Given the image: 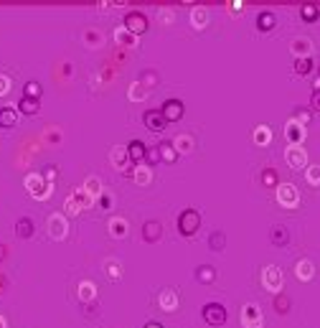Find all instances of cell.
<instances>
[{"label":"cell","mask_w":320,"mask_h":328,"mask_svg":"<svg viewBox=\"0 0 320 328\" xmlns=\"http://www.w3.org/2000/svg\"><path fill=\"white\" fill-rule=\"evenodd\" d=\"M198 227H201V214H198L193 206L183 209L181 216H178V232L186 234V237H191V234L198 232Z\"/></svg>","instance_id":"cell-1"},{"label":"cell","mask_w":320,"mask_h":328,"mask_svg":"<svg viewBox=\"0 0 320 328\" xmlns=\"http://www.w3.org/2000/svg\"><path fill=\"white\" fill-rule=\"evenodd\" d=\"M203 321L208 326H224L226 323V308L221 303H206L203 305Z\"/></svg>","instance_id":"cell-2"},{"label":"cell","mask_w":320,"mask_h":328,"mask_svg":"<svg viewBox=\"0 0 320 328\" xmlns=\"http://www.w3.org/2000/svg\"><path fill=\"white\" fill-rule=\"evenodd\" d=\"M142 125L150 130V133H163V130L168 127V120L163 117L160 109H147V112L142 115Z\"/></svg>","instance_id":"cell-3"},{"label":"cell","mask_w":320,"mask_h":328,"mask_svg":"<svg viewBox=\"0 0 320 328\" xmlns=\"http://www.w3.org/2000/svg\"><path fill=\"white\" fill-rule=\"evenodd\" d=\"M125 28L130 31L132 36L145 33V31H147V18H145L140 10H130V13L125 15Z\"/></svg>","instance_id":"cell-4"},{"label":"cell","mask_w":320,"mask_h":328,"mask_svg":"<svg viewBox=\"0 0 320 328\" xmlns=\"http://www.w3.org/2000/svg\"><path fill=\"white\" fill-rule=\"evenodd\" d=\"M26 188H28V193L33 196V199H46V196L51 193V186L41 176H36V173L26 178Z\"/></svg>","instance_id":"cell-5"},{"label":"cell","mask_w":320,"mask_h":328,"mask_svg":"<svg viewBox=\"0 0 320 328\" xmlns=\"http://www.w3.org/2000/svg\"><path fill=\"white\" fill-rule=\"evenodd\" d=\"M160 112H163V117L168 122H178L183 117V102L181 99H165L160 104Z\"/></svg>","instance_id":"cell-6"},{"label":"cell","mask_w":320,"mask_h":328,"mask_svg":"<svg viewBox=\"0 0 320 328\" xmlns=\"http://www.w3.org/2000/svg\"><path fill=\"white\" fill-rule=\"evenodd\" d=\"M242 323H244V328H262L264 318H262V313L257 311V305H244V311H242Z\"/></svg>","instance_id":"cell-7"},{"label":"cell","mask_w":320,"mask_h":328,"mask_svg":"<svg viewBox=\"0 0 320 328\" xmlns=\"http://www.w3.org/2000/svg\"><path fill=\"white\" fill-rule=\"evenodd\" d=\"M49 232H51L54 239H64V237H66V219L59 216V214H54L49 219Z\"/></svg>","instance_id":"cell-8"},{"label":"cell","mask_w":320,"mask_h":328,"mask_svg":"<svg viewBox=\"0 0 320 328\" xmlns=\"http://www.w3.org/2000/svg\"><path fill=\"white\" fill-rule=\"evenodd\" d=\"M145 156H147V148H145L142 140H132L130 145H127V158H130L132 163H142Z\"/></svg>","instance_id":"cell-9"},{"label":"cell","mask_w":320,"mask_h":328,"mask_svg":"<svg viewBox=\"0 0 320 328\" xmlns=\"http://www.w3.org/2000/svg\"><path fill=\"white\" fill-rule=\"evenodd\" d=\"M15 125H18V112H15V107H10V104L0 107V127L10 130V127H15Z\"/></svg>","instance_id":"cell-10"},{"label":"cell","mask_w":320,"mask_h":328,"mask_svg":"<svg viewBox=\"0 0 320 328\" xmlns=\"http://www.w3.org/2000/svg\"><path fill=\"white\" fill-rule=\"evenodd\" d=\"M160 234H163V227H160V222H145V227H142V237H145V242H158L160 239Z\"/></svg>","instance_id":"cell-11"},{"label":"cell","mask_w":320,"mask_h":328,"mask_svg":"<svg viewBox=\"0 0 320 328\" xmlns=\"http://www.w3.org/2000/svg\"><path fill=\"white\" fill-rule=\"evenodd\" d=\"M264 285L269 290H280L282 288V275H280V270H277V267H267L264 270Z\"/></svg>","instance_id":"cell-12"},{"label":"cell","mask_w":320,"mask_h":328,"mask_svg":"<svg viewBox=\"0 0 320 328\" xmlns=\"http://www.w3.org/2000/svg\"><path fill=\"white\" fill-rule=\"evenodd\" d=\"M269 239H272V245H274V247H285V245L290 242V232H287L285 227H272Z\"/></svg>","instance_id":"cell-13"},{"label":"cell","mask_w":320,"mask_h":328,"mask_svg":"<svg viewBox=\"0 0 320 328\" xmlns=\"http://www.w3.org/2000/svg\"><path fill=\"white\" fill-rule=\"evenodd\" d=\"M277 196H280V204H282V206H295V201H297V193H295V188H292L290 183L280 186Z\"/></svg>","instance_id":"cell-14"},{"label":"cell","mask_w":320,"mask_h":328,"mask_svg":"<svg viewBox=\"0 0 320 328\" xmlns=\"http://www.w3.org/2000/svg\"><path fill=\"white\" fill-rule=\"evenodd\" d=\"M274 26H277V18H274L272 10H262V13L257 15V28H259V31H272Z\"/></svg>","instance_id":"cell-15"},{"label":"cell","mask_w":320,"mask_h":328,"mask_svg":"<svg viewBox=\"0 0 320 328\" xmlns=\"http://www.w3.org/2000/svg\"><path fill=\"white\" fill-rule=\"evenodd\" d=\"M158 153H160V161H165V163H176V158H178V150L173 143H160Z\"/></svg>","instance_id":"cell-16"},{"label":"cell","mask_w":320,"mask_h":328,"mask_svg":"<svg viewBox=\"0 0 320 328\" xmlns=\"http://www.w3.org/2000/svg\"><path fill=\"white\" fill-rule=\"evenodd\" d=\"M15 234L23 237V239H28V237L33 234V219H31V216H20L18 224H15Z\"/></svg>","instance_id":"cell-17"},{"label":"cell","mask_w":320,"mask_h":328,"mask_svg":"<svg viewBox=\"0 0 320 328\" xmlns=\"http://www.w3.org/2000/svg\"><path fill=\"white\" fill-rule=\"evenodd\" d=\"M292 69H295V74H303V77H305V74H310V72L315 69V64H313V59H310V56H297Z\"/></svg>","instance_id":"cell-18"},{"label":"cell","mask_w":320,"mask_h":328,"mask_svg":"<svg viewBox=\"0 0 320 328\" xmlns=\"http://www.w3.org/2000/svg\"><path fill=\"white\" fill-rule=\"evenodd\" d=\"M18 109L23 115H36L38 109H41V104H38V99H31V97H20V102H18Z\"/></svg>","instance_id":"cell-19"},{"label":"cell","mask_w":320,"mask_h":328,"mask_svg":"<svg viewBox=\"0 0 320 328\" xmlns=\"http://www.w3.org/2000/svg\"><path fill=\"white\" fill-rule=\"evenodd\" d=\"M287 161H290L292 168L305 165V150H300V148H290V150H287Z\"/></svg>","instance_id":"cell-20"},{"label":"cell","mask_w":320,"mask_h":328,"mask_svg":"<svg viewBox=\"0 0 320 328\" xmlns=\"http://www.w3.org/2000/svg\"><path fill=\"white\" fill-rule=\"evenodd\" d=\"M160 305H163L165 311H176V308H178V295H176L173 290L160 293Z\"/></svg>","instance_id":"cell-21"},{"label":"cell","mask_w":320,"mask_h":328,"mask_svg":"<svg viewBox=\"0 0 320 328\" xmlns=\"http://www.w3.org/2000/svg\"><path fill=\"white\" fill-rule=\"evenodd\" d=\"M300 15H303V20L313 23V20H318V15H320V8H318L315 3H305V5L300 8Z\"/></svg>","instance_id":"cell-22"},{"label":"cell","mask_w":320,"mask_h":328,"mask_svg":"<svg viewBox=\"0 0 320 328\" xmlns=\"http://www.w3.org/2000/svg\"><path fill=\"white\" fill-rule=\"evenodd\" d=\"M287 138H290L292 143H300V140L305 138L303 125H300V122H290V125H287Z\"/></svg>","instance_id":"cell-23"},{"label":"cell","mask_w":320,"mask_h":328,"mask_svg":"<svg viewBox=\"0 0 320 328\" xmlns=\"http://www.w3.org/2000/svg\"><path fill=\"white\" fill-rule=\"evenodd\" d=\"M191 20H193V26H196V28H203V26H206V20H208L206 8H193V10H191Z\"/></svg>","instance_id":"cell-24"},{"label":"cell","mask_w":320,"mask_h":328,"mask_svg":"<svg viewBox=\"0 0 320 328\" xmlns=\"http://www.w3.org/2000/svg\"><path fill=\"white\" fill-rule=\"evenodd\" d=\"M224 245H226V237H224L221 232H213V234L208 237V247H211L213 252H221Z\"/></svg>","instance_id":"cell-25"},{"label":"cell","mask_w":320,"mask_h":328,"mask_svg":"<svg viewBox=\"0 0 320 328\" xmlns=\"http://www.w3.org/2000/svg\"><path fill=\"white\" fill-rule=\"evenodd\" d=\"M41 94H44V89H41L38 82H28L23 86V97H31V99H41Z\"/></svg>","instance_id":"cell-26"},{"label":"cell","mask_w":320,"mask_h":328,"mask_svg":"<svg viewBox=\"0 0 320 328\" xmlns=\"http://www.w3.org/2000/svg\"><path fill=\"white\" fill-rule=\"evenodd\" d=\"M110 232H112V237H125L127 234V222H125V219H112V222H110Z\"/></svg>","instance_id":"cell-27"},{"label":"cell","mask_w":320,"mask_h":328,"mask_svg":"<svg viewBox=\"0 0 320 328\" xmlns=\"http://www.w3.org/2000/svg\"><path fill=\"white\" fill-rule=\"evenodd\" d=\"M115 38H117V41H120V43H125V46H132V43H135V36H132V33H130V31H127V28H125V26H122V28H117V31H115Z\"/></svg>","instance_id":"cell-28"},{"label":"cell","mask_w":320,"mask_h":328,"mask_svg":"<svg viewBox=\"0 0 320 328\" xmlns=\"http://www.w3.org/2000/svg\"><path fill=\"white\" fill-rule=\"evenodd\" d=\"M274 311L277 313H287L290 311V298L287 295H277L274 298Z\"/></svg>","instance_id":"cell-29"},{"label":"cell","mask_w":320,"mask_h":328,"mask_svg":"<svg viewBox=\"0 0 320 328\" xmlns=\"http://www.w3.org/2000/svg\"><path fill=\"white\" fill-rule=\"evenodd\" d=\"M262 186H280V183H277V173L272 168L262 170Z\"/></svg>","instance_id":"cell-30"},{"label":"cell","mask_w":320,"mask_h":328,"mask_svg":"<svg viewBox=\"0 0 320 328\" xmlns=\"http://www.w3.org/2000/svg\"><path fill=\"white\" fill-rule=\"evenodd\" d=\"M135 181H137L140 186H145V183H150V170H147V168H142V165H140V168L135 170Z\"/></svg>","instance_id":"cell-31"},{"label":"cell","mask_w":320,"mask_h":328,"mask_svg":"<svg viewBox=\"0 0 320 328\" xmlns=\"http://www.w3.org/2000/svg\"><path fill=\"white\" fill-rule=\"evenodd\" d=\"M79 295L84 300H92L94 298V285H92V282H81V285H79Z\"/></svg>","instance_id":"cell-32"},{"label":"cell","mask_w":320,"mask_h":328,"mask_svg":"<svg viewBox=\"0 0 320 328\" xmlns=\"http://www.w3.org/2000/svg\"><path fill=\"white\" fill-rule=\"evenodd\" d=\"M269 138H272V133H269L267 127H259L257 133H254V140H257L259 145H267V143H269Z\"/></svg>","instance_id":"cell-33"},{"label":"cell","mask_w":320,"mask_h":328,"mask_svg":"<svg viewBox=\"0 0 320 328\" xmlns=\"http://www.w3.org/2000/svg\"><path fill=\"white\" fill-rule=\"evenodd\" d=\"M87 193H89V196H97V199L102 196V186H99L97 178H89V181H87Z\"/></svg>","instance_id":"cell-34"},{"label":"cell","mask_w":320,"mask_h":328,"mask_svg":"<svg viewBox=\"0 0 320 328\" xmlns=\"http://www.w3.org/2000/svg\"><path fill=\"white\" fill-rule=\"evenodd\" d=\"M196 277L201 280V282H211L213 280V267H208V265H203L198 272H196Z\"/></svg>","instance_id":"cell-35"},{"label":"cell","mask_w":320,"mask_h":328,"mask_svg":"<svg viewBox=\"0 0 320 328\" xmlns=\"http://www.w3.org/2000/svg\"><path fill=\"white\" fill-rule=\"evenodd\" d=\"M107 272H110V277H112V280H117V277L122 275V267L117 265V262H110V265H107Z\"/></svg>","instance_id":"cell-36"},{"label":"cell","mask_w":320,"mask_h":328,"mask_svg":"<svg viewBox=\"0 0 320 328\" xmlns=\"http://www.w3.org/2000/svg\"><path fill=\"white\" fill-rule=\"evenodd\" d=\"M173 145H176V150H178V153H181V150H191V140H188V138H183V140H181V135L173 140Z\"/></svg>","instance_id":"cell-37"},{"label":"cell","mask_w":320,"mask_h":328,"mask_svg":"<svg viewBox=\"0 0 320 328\" xmlns=\"http://www.w3.org/2000/svg\"><path fill=\"white\" fill-rule=\"evenodd\" d=\"M295 51H297V54H300V51H303V54H308V51H310V41H308V38L295 41Z\"/></svg>","instance_id":"cell-38"},{"label":"cell","mask_w":320,"mask_h":328,"mask_svg":"<svg viewBox=\"0 0 320 328\" xmlns=\"http://www.w3.org/2000/svg\"><path fill=\"white\" fill-rule=\"evenodd\" d=\"M310 277V262H297V277Z\"/></svg>","instance_id":"cell-39"},{"label":"cell","mask_w":320,"mask_h":328,"mask_svg":"<svg viewBox=\"0 0 320 328\" xmlns=\"http://www.w3.org/2000/svg\"><path fill=\"white\" fill-rule=\"evenodd\" d=\"M310 109H313V112H320V92L310 94Z\"/></svg>","instance_id":"cell-40"},{"label":"cell","mask_w":320,"mask_h":328,"mask_svg":"<svg viewBox=\"0 0 320 328\" xmlns=\"http://www.w3.org/2000/svg\"><path fill=\"white\" fill-rule=\"evenodd\" d=\"M145 161L150 163V165H155L158 161H160V153H158V148L155 150H147V156H145Z\"/></svg>","instance_id":"cell-41"},{"label":"cell","mask_w":320,"mask_h":328,"mask_svg":"<svg viewBox=\"0 0 320 328\" xmlns=\"http://www.w3.org/2000/svg\"><path fill=\"white\" fill-rule=\"evenodd\" d=\"M8 89H10V82H8V77H0V97H3V94H8Z\"/></svg>","instance_id":"cell-42"},{"label":"cell","mask_w":320,"mask_h":328,"mask_svg":"<svg viewBox=\"0 0 320 328\" xmlns=\"http://www.w3.org/2000/svg\"><path fill=\"white\" fill-rule=\"evenodd\" d=\"M79 209H81V206H76V199L71 196V199L66 201V211H69V214H79Z\"/></svg>","instance_id":"cell-43"},{"label":"cell","mask_w":320,"mask_h":328,"mask_svg":"<svg viewBox=\"0 0 320 328\" xmlns=\"http://www.w3.org/2000/svg\"><path fill=\"white\" fill-rule=\"evenodd\" d=\"M99 204H102V209H110V206H112V199H110L107 193H102V196H99Z\"/></svg>","instance_id":"cell-44"},{"label":"cell","mask_w":320,"mask_h":328,"mask_svg":"<svg viewBox=\"0 0 320 328\" xmlns=\"http://www.w3.org/2000/svg\"><path fill=\"white\" fill-rule=\"evenodd\" d=\"M130 97H132V99H137V97L142 99V97H145V92H142V86H137V84H135V86H132V92H130Z\"/></svg>","instance_id":"cell-45"},{"label":"cell","mask_w":320,"mask_h":328,"mask_svg":"<svg viewBox=\"0 0 320 328\" xmlns=\"http://www.w3.org/2000/svg\"><path fill=\"white\" fill-rule=\"evenodd\" d=\"M297 120H300V122H310V112H308V109H297Z\"/></svg>","instance_id":"cell-46"},{"label":"cell","mask_w":320,"mask_h":328,"mask_svg":"<svg viewBox=\"0 0 320 328\" xmlns=\"http://www.w3.org/2000/svg\"><path fill=\"white\" fill-rule=\"evenodd\" d=\"M112 158H115V163H117V165H122V163H125V153L115 150V153H112Z\"/></svg>","instance_id":"cell-47"},{"label":"cell","mask_w":320,"mask_h":328,"mask_svg":"<svg viewBox=\"0 0 320 328\" xmlns=\"http://www.w3.org/2000/svg\"><path fill=\"white\" fill-rule=\"evenodd\" d=\"M308 176H310V181H313V183H318V178H320V168H313V170L308 173Z\"/></svg>","instance_id":"cell-48"},{"label":"cell","mask_w":320,"mask_h":328,"mask_svg":"<svg viewBox=\"0 0 320 328\" xmlns=\"http://www.w3.org/2000/svg\"><path fill=\"white\" fill-rule=\"evenodd\" d=\"M87 38H89V41H102V36H97L94 31H89V33H87Z\"/></svg>","instance_id":"cell-49"},{"label":"cell","mask_w":320,"mask_h":328,"mask_svg":"<svg viewBox=\"0 0 320 328\" xmlns=\"http://www.w3.org/2000/svg\"><path fill=\"white\" fill-rule=\"evenodd\" d=\"M145 328H165V326H163V323H155V321H150V323H147Z\"/></svg>","instance_id":"cell-50"},{"label":"cell","mask_w":320,"mask_h":328,"mask_svg":"<svg viewBox=\"0 0 320 328\" xmlns=\"http://www.w3.org/2000/svg\"><path fill=\"white\" fill-rule=\"evenodd\" d=\"M0 328H3V318H0Z\"/></svg>","instance_id":"cell-51"},{"label":"cell","mask_w":320,"mask_h":328,"mask_svg":"<svg viewBox=\"0 0 320 328\" xmlns=\"http://www.w3.org/2000/svg\"><path fill=\"white\" fill-rule=\"evenodd\" d=\"M318 69H320V67H318Z\"/></svg>","instance_id":"cell-52"}]
</instances>
